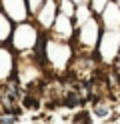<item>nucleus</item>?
<instances>
[{"label": "nucleus", "instance_id": "f03ea898", "mask_svg": "<svg viewBox=\"0 0 120 124\" xmlns=\"http://www.w3.org/2000/svg\"><path fill=\"white\" fill-rule=\"evenodd\" d=\"M74 124H90V114L88 112H78L74 116Z\"/></svg>", "mask_w": 120, "mask_h": 124}, {"label": "nucleus", "instance_id": "7ed1b4c3", "mask_svg": "<svg viewBox=\"0 0 120 124\" xmlns=\"http://www.w3.org/2000/svg\"><path fill=\"white\" fill-rule=\"evenodd\" d=\"M16 118H18V116H16V114H10V112L0 114V122H2V124H14Z\"/></svg>", "mask_w": 120, "mask_h": 124}, {"label": "nucleus", "instance_id": "20e7f679", "mask_svg": "<svg viewBox=\"0 0 120 124\" xmlns=\"http://www.w3.org/2000/svg\"><path fill=\"white\" fill-rule=\"evenodd\" d=\"M94 112L98 114V116H106L108 114V108H102V104H98V106L94 108Z\"/></svg>", "mask_w": 120, "mask_h": 124}, {"label": "nucleus", "instance_id": "f257e3e1", "mask_svg": "<svg viewBox=\"0 0 120 124\" xmlns=\"http://www.w3.org/2000/svg\"><path fill=\"white\" fill-rule=\"evenodd\" d=\"M22 104H24V108H28V110H38L40 100H38V96H34V94H26L24 100H22Z\"/></svg>", "mask_w": 120, "mask_h": 124}]
</instances>
